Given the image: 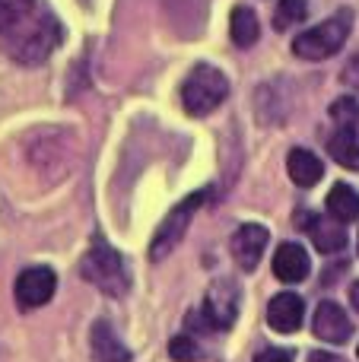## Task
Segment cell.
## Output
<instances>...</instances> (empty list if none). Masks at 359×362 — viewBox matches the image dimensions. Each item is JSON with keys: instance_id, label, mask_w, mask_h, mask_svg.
Instances as JSON below:
<instances>
[{"instance_id": "3", "label": "cell", "mask_w": 359, "mask_h": 362, "mask_svg": "<svg viewBox=\"0 0 359 362\" xmlns=\"http://www.w3.org/2000/svg\"><path fill=\"white\" fill-rule=\"evenodd\" d=\"M350 29H353V13L341 10L334 16H328L324 23L299 32L293 38V54L302 57V61H324V57L337 54L343 48V42L350 38Z\"/></svg>"}, {"instance_id": "9", "label": "cell", "mask_w": 359, "mask_h": 362, "mask_svg": "<svg viewBox=\"0 0 359 362\" xmlns=\"http://www.w3.org/2000/svg\"><path fill=\"white\" fill-rule=\"evenodd\" d=\"M267 242H271V232H267L264 226H258V223L239 226L233 235V245H229V248H233V261L239 264L242 270H254L261 264V257H264Z\"/></svg>"}, {"instance_id": "22", "label": "cell", "mask_w": 359, "mask_h": 362, "mask_svg": "<svg viewBox=\"0 0 359 362\" xmlns=\"http://www.w3.org/2000/svg\"><path fill=\"white\" fill-rule=\"evenodd\" d=\"M309 362H343V359L334 356V353H322V350H318V353H312V356H309Z\"/></svg>"}, {"instance_id": "4", "label": "cell", "mask_w": 359, "mask_h": 362, "mask_svg": "<svg viewBox=\"0 0 359 362\" xmlns=\"http://www.w3.org/2000/svg\"><path fill=\"white\" fill-rule=\"evenodd\" d=\"M229 95V80L223 70L210 67V64H197L182 83V105L188 115L204 118V115L216 112Z\"/></svg>"}, {"instance_id": "8", "label": "cell", "mask_w": 359, "mask_h": 362, "mask_svg": "<svg viewBox=\"0 0 359 362\" xmlns=\"http://www.w3.org/2000/svg\"><path fill=\"white\" fill-rule=\"evenodd\" d=\"M57 289V276L51 267H29L16 276V286H13V296H16L19 308H42L45 302H51Z\"/></svg>"}, {"instance_id": "15", "label": "cell", "mask_w": 359, "mask_h": 362, "mask_svg": "<svg viewBox=\"0 0 359 362\" xmlns=\"http://www.w3.org/2000/svg\"><path fill=\"white\" fill-rule=\"evenodd\" d=\"M89 340H93L95 362H131V350H127V346L114 337V331H112V325H108V321H95L93 337H89Z\"/></svg>"}, {"instance_id": "18", "label": "cell", "mask_w": 359, "mask_h": 362, "mask_svg": "<svg viewBox=\"0 0 359 362\" xmlns=\"http://www.w3.org/2000/svg\"><path fill=\"white\" fill-rule=\"evenodd\" d=\"M305 16H309V0H280L277 10H273V25L283 32L305 23Z\"/></svg>"}, {"instance_id": "14", "label": "cell", "mask_w": 359, "mask_h": 362, "mask_svg": "<svg viewBox=\"0 0 359 362\" xmlns=\"http://www.w3.org/2000/svg\"><path fill=\"white\" fill-rule=\"evenodd\" d=\"M286 172H290L293 185L315 187L318 181H322V175H324V165H322V159H318L312 150L296 146V150H290V156H286Z\"/></svg>"}, {"instance_id": "24", "label": "cell", "mask_w": 359, "mask_h": 362, "mask_svg": "<svg viewBox=\"0 0 359 362\" xmlns=\"http://www.w3.org/2000/svg\"><path fill=\"white\" fill-rule=\"evenodd\" d=\"M356 245H359V242H356Z\"/></svg>"}, {"instance_id": "10", "label": "cell", "mask_w": 359, "mask_h": 362, "mask_svg": "<svg viewBox=\"0 0 359 362\" xmlns=\"http://www.w3.org/2000/svg\"><path fill=\"white\" fill-rule=\"evenodd\" d=\"M312 331L324 344H347L350 334H353V325H350L347 312L337 302H318L315 318H312Z\"/></svg>"}, {"instance_id": "17", "label": "cell", "mask_w": 359, "mask_h": 362, "mask_svg": "<svg viewBox=\"0 0 359 362\" xmlns=\"http://www.w3.org/2000/svg\"><path fill=\"white\" fill-rule=\"evenodd\" d=\"M328 216H334L337 223H356L359 219V191L343 181H337L328 191Z\"/></svg>"}, {"instance_id": "5", "label": "cell", "mask_w": 359, "mask_h": 362, "mask_svg": "<svg viewBox=\"0 0 359 362\" xmlns=\"http://www.w3.org/2000/svg\"><path fill=\"white\" fill-rule=\"evenodd\" d=\"M331 121L334 131L328 137V153L343 169H359V102L356 99H337L331 105Z\"/></svg>"}, {"instance_id": "20", "label": "cell", "mask_w": 359, "mask_h": 362, "mask_svg": "<svg viewBox=\"0 0 359 362\" xmlns=\"http://www.w3.org/2000/svg\"><path fill=\"white\" fill-rule=\"evenodd\" d=\"M254 362H293V353L290 350H277V346H271V350L258 353Z\"/></svg>"}, {"instance_id": "21", "label": "cell", "mask_w": 359, "mask_h": 362, "mask_svg": "<svg viewBox=\"0 0 359 362\" xmlns=\"http://www.w3.org/2000/svg\"><path fill=\"white\" fill-rule=\"evenodd\" d=\"M343 83H347V86H353V89H359V54L347 64V67H343Z\"/></svg>"}, {"instance_id": "13", "label": "cell", "mask_w": 359, "mask_h": 362, "mask_svg": "<svg viewBox=\"0 0 359 362\" xmlns=\"http://www.w3.org/2000/svg\"><path fill=\"white\" fill-rule=\"evenodd\" d=\"M305 232H309L312 245L324 255H337L347 245V232H343V223H337L334 216H318V213H309L305 216Z\"/></svg>"}, {"instance_id": "7", "label": "cell", "mask_w": 359, "mask_h": 362, "mask_svg": "<svg viewBox=\"0 0 359 362\" xmlns=\"http://www.w3.org/2000/svg\"><path fill=\"white\" fill-rule=\"evenodd\" d=\"M239 302H242V289L235 280H216L207 289L204 299V318L213 331H229L239 318Z\"/></svg>"}, {"instance_id": "16", "label": "cell", "mask_w": 359, "mask_h": 362, "mask_svg": "<svg viewBox=\"0 0 359 362\" xmlns=\"http://www.w3.org/2000/svg\"><path fill=\"white\" fill-rule=\"evenodd\" d=\"M229 35H233V42L239 45V48H252V45L261 38L258 13H254L252 6L239 4L233 10V16H229Z\"/></svg>"}, {"instance_id": "23", "label": "cell", "mask_w": 359, "mask_h": 362, "mask_svg": "<svg viewBox=\"0 0 359 362\" xmlns=\"http://www.w3.org/2000/svg\"><path fill=\"white\" fill-rule=\"evenodd\" d=\"M350 302H353V308L359 312V280L353 283V286H350Z\"/></svg>"}, {"instance_id": "6", "label": "cell", "mask_w": 359, "mask_h": 362, "mask_svg": "<svg viewBox=\"0 0 359 362\" xmlns=\"http://www.w3.org/2000/svg\"><path fill=\"white\" fill-rule=\"evenodd\" d=\"M210 197H213V191H194V194H188L182 204L172 206L169 216L159 223L156 235H153V245H150L153 261H163V257H169L172 251L178 248V242L184 238V232H188V226H191V216H194Z\"/></svg>"}, {"instance_id": "1", "label": "cell", "mask_w": 359, "mask_h": 362, "mask_svg": "<svg viewBox=\"0 0 359 362\" xmlns=\"http://www.w3.org/2000/svg\"><path fill=\"white\" fill-rule=\"evenodd\" d=\"M61 38L64 29L45 0H0V48L16 64H45Z\"/></svg>"}, {"instance_id": "2", "label": "cell", "mask_w": 359, "mask_h": 362, "mask_svg": "<svg viewBox=\"0 0 359 362\" xmlns=\"http://www.w3.org/2000/svg\"><path fill=\"white\" fill-rule=\"evenodd\" d=\"M80 276L86 283H93L95 289H102L105 296H114V299H118V296H124L127 286H131V276H127L121 255L108 242H102V238H93L89 251L83 255Z\"/></svg>"}, {"instance_id": "12", "label": "cell", "mask_w": 359, "mask_h": 362, "mask_svg": "<svg viewBox=\"0 0 359 362\" xmlns=\"http://www.w3.org/2000/svg\"><path fill=\"white\" fill-rule=\"evenodd\" d=\"M302 318H305V302L299 299L296 293H280V296H273L271 305H267V325L280 334L299 331Z\"/></svg>"}, {"instance_id": "19", "label": "cell", "mask_w": 359, "mask_h": 362, "mask_svg": "<svg viewBox=\"0 0 359 362\" xmlns=\"http://www.w3.org/2000/svg\"><path fill=\"white\" fill-rule=\"evenodd\" d=\"M169 353H172V359H175V362H197V359H201V346H197L194 337H188V334L172 337Z\"/></svg>"}, {"instance_id": "11", "label": "cell", "mask_w": 359, "mask_h": 362, "mask_svg": "<svg viewBox=\"0 0 359 362\" xmlns=\"http://www.w3.org/2000/svg\"><path fill=\"white\" fill-rule=\"evenodd\" d=\"M309 274H312L309 251L296 242L280 245L277 255H273V276L280 283H302V280H309Z\"/></svg>"}]
</instances>
